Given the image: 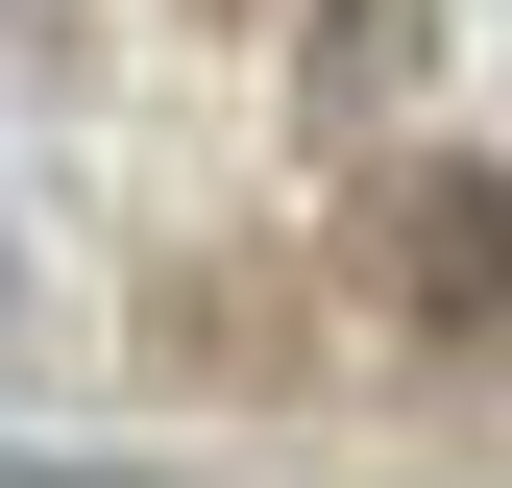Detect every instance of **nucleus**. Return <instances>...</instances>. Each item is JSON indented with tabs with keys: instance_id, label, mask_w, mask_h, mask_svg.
<instances>
[{
	"instance_id": "f03ea898",
	"label": "nucleus",
	"mask_w": 512,
	"mask_h": 488,
	"mask_svg": "<svg viewBox=\"0 0 512 488\" xmlns=\"http://www.w3.org/2000/svg\"><path fill=\"white\" fill-rule=\"evenodd\" d=\"M415 49H439V0H317L293 74H317V122H366V98H415Z\"/></svg>"
},
{
	"instance_id": "7ed1b4c3",
	"label": "nucleus",
	"mask_w": 512,
	"mask_h": 488,
	"mask_svg": "<svg viewBox=\"0 0 512 488\" xmlns=\"http://www.w3.org/2000/svg\"><path fill=\"white\" fill-rule=\"evenodd\" d=\"M0 318H25V293H0Z\"/></svg>"
},
{
	"instance_id": "f257e3e1",
	"label": "nucleus",
	"mask_w": 512,
	"mask_h": 488,
	"mask_svg": "<svg viewBox=\"0 0 512 488\" xmlns=\"http://www.w3.org/2000/svg\"><path fill=\"white\" fill-rule=\"evenodd\" d=\"M366 269H391L415 342H512V171L488 147H415L391 196H366Z\"/></svg>"
}]
</instances>
